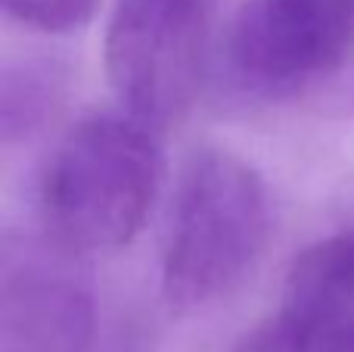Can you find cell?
I'll return each mask as SVG.
<instances>
[{
  "instance_id": "cell-6",
  "label": "cell",
  "mask_w": 354,
  "mask_h": 352,
  "mask_svg": "<svg viewBox=\"0 0 354 352\" xmlns=\"http://www.w3.org/2000/svg\"><path fill=\"white\" fill-rule=\"evenodd\" d=\"M280 312L311 340L354 318V234H330L292 259Z\"/></svg>"
},
{
  "instance_id": "cell-3",
  "label": "cell",
  "mask_w": 354,
  "mask_h": 352,
  "mask_svg": "<svg viewBox=\"0 0 354 352\" xmlns=\"http://www.w3.org/2000/svg\"><path fill=\"white\" fill-rule=\"evenodd\" d=\"M205 50L202 0H118L106 25V78L128 116L159 131L193 109Z\"/></svg>"
},
{
  "instance_id": "cell-8",
  "label": "cell",
  "mask_w": 354,
  "mask_h": 352,
  "mask_svg": "<svg viewBox=\"0 0 354 352\" xmlns=\"http://www.w3.org/2000/svg\"><path fill=\"white\" fill-rule=\"evenodd\" d=\"M6 19L44 35H72L100 10V0H0Z\"/></svg>"
},
{
  "instance_id": "cell-1",
  "label": "cell",
  "mask_w": 354,
  "mask_h": 352,
  "mask_svg": "<svg viewBox=\"0 0 354 352\" xmlns=\"http://www.w3.org/2000/svg\"><path fill=\"white\" fill-rule=\"evenodd\" d=\"M162 150L134 116H87L62 134L41 172L44 234L75 253L122 249L159 197Z\"/></svg>"
},
{
  "instance_id": "cell-9",
  "label": "cell",
  "mask_w": 354,
  "mask_h": 352,
  "mask_svg": "<svg viewBox=\"0 0 354 352\" xmlns=\"http://www.w3.org/2000/svg\"><path fill=\"white\" fill-rule=\"evenodd\" d=\"M311 349L314 340L295 322H289L283 312H277L258 328H252L233 346V352H311Z\"/></svg>"
},
{
  "instance_id": "cell-5",
  "label": "cell",
  "mask_w": 354,
  "mask_h": 352,
  "mask_svg": "<svg viewBox=\"0 0 354 352\" xmlns=\"http://www.w3.org/2000/svg\"><path fill=\"white\" fill-rule=\"evenodd\" d=\"M75 249L50 234L0 249V352H91L97 303Z\"/></svg>"
},
{
  "instance_id": "cell-10",
  "label": "cell",
  "mask_w": 354,
  "mask_h": 352,
  "mask_svg": "<svg viewBox=\"0 0 354 352\" xmlns=\"http://www.w3.org/2000/svg\"><path fill=\"white\" fill-rule=\"evenodd\" d=\"M311 352H354V318L324 331V334L314 340Z\"/></svg>"
},
{
  "instance_id": "cell-7",
  "label": "cell",
  "mask_w": 354,
  "mask_h": 352,
  "mask_svg": "<svg viewBox=\"0 0 354 352\" xmlns=\"http://www.w3.org/2000/svg\"><path fill=\"white\" fill-rule=\"evenodd\" d=\"M68 91V69L59 60L25 56L0 75V137L6 147L31 137L53 118Z\"/></svg>"
},
{
  "instance_id": "cell-2",
  "label": "cell",
  "mask_w": 354,
  "mask_h": 352,
  "mask_svg": "<svg viewBox=\"0 0 354 352\" xmlns=\"http://www.w3.org/2000/svg\"><path fill=\"white\" fill-rule=\"evenodd\" d=\"M270 231L261 175L221 147L193 150L180 168L162 249L168 306L193 312L230 297L264 253Z\"/></svg>"
},
{
  "instance_id": "cell-4",
  "label": "cell",
  "mask_w": 354,
  "mask_h": 352,
  "mask_svg": "<svg viewBox=\"0 0 354 352\" xmlns=\"http://www.w3.org/2000/svg\"><path fill=\"white\" fill-rule=\"evenodd\" d=\"M354 50V0H245L227 25V66L255 91H295Z\"/></svg>"
}]
</instances>
